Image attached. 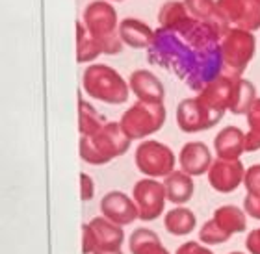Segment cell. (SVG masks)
<instances>
[{
  "instance_id": "21",
  "label": "cell",
  "mask_w": 260,
  "mask_h": 254,
  "mask_svg": "<svg viewBox=\"0 0 260 254\" xmlns=\"http://www.w3.org/2000/svg\"><path fill=\"white\" fill-rule=\"evenodd\" d=\"M214 219L227 230L231 236L242 234L247 230V213L244 208H238L234 204H223L214 210Z\"/></svg>"
},
{
  "instance_id": "4",
  "label": "cell",
  "mask_w": 260,
  "mask_h": 254,
  "mask_svg": "<svg viewBox=\"0 0 260 254\" xmlns=\"http://www.w3.org/2000/svg\"><path fill=\"white\" fill-rule=\"evenodd\" d=\"M82 89L87 97L104 104H125L130 97L128 82L121 76L119 70L106 63H93L84 70Z\"/></svg>"
},
{
  "instance_id": "25",
  "label": "cell",
  "mask_w": 260,
  "mask_h": 254,
  "mask_svg": "<svg viewBox=\"0 0 260 254\" xmlns=\"http://www.w3.org/2000/svg\"><path fill=\"white\" fill-rule=\"evenodd\" d=\"M76 32H78V35H76V61L78 63L95 61L99 56L103 54V49L97 43V39H93L87 33L86 26L82 22H76Z\"/></svg>"
},
{
  "instance_id": "12",
  "label": "cell",
  "mask_w": 260,
  "mask_h": 254,
  "mask_svg": "<svg viewBox=\"0 0 260 254\" xmlns=\"http://www.w3.org/2000/svg\"><path fill=\"white\" fill-rule=\"evenodd\" d=\"M99 208H101V215L119 227H128L140 219V211L132 195H126L125 191L119 190L108 191L104 195Z\"/></svg>"
},
{
  "instance_id": "35",
  "label": "cell",
  "mask_w": 260,
  "mask_h": 254,
  "mask_svg": "<svg viewBox=\"0 0 260 254\" xmlns=\"http://www.w3.org/2000/svg\"><path fill=\"white\" fill-rule=\"evenodd\" d=\"M245 249L249 254H260V227L253 228L245 238Z\"/></svg>"
},
{
  "instance_id": "15",
  "label": "cell",
  "mask_w": 260,
  "mask_h": 254,
  "mask_svg": "<svg viewBox=\"0 0 260 254\" xmlns=\"http://www.w3.org/2000/svg\"><path fill=\"white\" fill-rule=\"evenodd\" d=\"M236 78L238 76H231V75H219L214 82H210L208 86L199 91V95L203 100H205L212 110H216L219 114H227L229 106H231V98H233L234 91V84H236Z\"/></svg>"
},
{
  "instance_id": "1",
  "label": "cell",
  "mask_w": 260,
  "mask_h": 254,
  "mask_svg": "<svg viewBox=\"0 0 260 254\" xmlns=\"http://www.w3.org/2000/svg\"><path fill=\"white\" fill-rule=\"evenodd\" d=\"M147 60L199 93L223 75L221 38L206 21L190 17L175 28H158Z\"/></svg>"
},
{
  "instance_id": "3",
  "label": "cell",
  "mask_w": 260,
  "mask_h": 254,
  "mask_svg": "<svg viewBox=\"0 0 260 254\" xmlns=\"http://www.w3.org/2000/svg\"><path fill=\"white\" fill-rule=\"evenodd\" d=\"M82 24L93 39H97L103 54L115 56L123 52L125 45L119 38L117 11L110 0H93L91 4H87L82 13Z\"/></svg>"
},
{
  "instance_id": "37",
  "label": "cell",
  "mask_w": 260,
  "mask_h": 254,
  "mask_svg": "<svg viewBox=\"0 0 260 254\" xmlns=\"http://www.w3.org/2000/svg\"><path fill=\"white\" fill-rule=\"evenodd\" d=\"M154 254H171V252H169V250L166 249V247H162V249L158 250V252H154Z\"/></svg>"
},
{
  "instance_id": "2",
  "label": "cell",
  "mask_w": 260,
  "mask_h": 254,
  "mask_svg": "<svg viewBox=\"0 0 260 254\" xmlns=\"http://www.w3.org/2000/svg\"><path fill=\"white\" fill-rule=\"evenodd\" d=\"M130 143L132 139L123 132L119 123L108 121L97 134L80 135L78 152L82 160L89 165H106L115 158L126 154Z\"/></svg>"
},
{
  "instance_id": "10",
  "label": "cell",
  "mask_w": 260,
  "mask_h": 254,
  "mask_svg": "<svg viewBox=\"0 0 260 254\" xmlns=\"http://www.w3.org/2000/svg\"><path fill=\"white\" fill-rule=\"evenodd\" d=\"M217 13L231 28L256 32L260 28L258 0H217Z\"/></svg>"
},
{
  "instance_id": "5",
  "label": "cell",
  "mask_w": 260,
  "mask_h": 254,
  "mask_svg": "<svg viewBox=\"0 0 260 254\" xmlns=\"http://www.w3.org/2000/svg\"><path fill=\"white\" fill-rule=\"evenodd\" d=\"M168 119V110L164 104L134 102L121 115L119 125L132 141H143L149 135L156 134L164 128Z\"/></svg>"
},
{
  "instance_id": "32",
  "label": "cell",
  "mask_w": 260,
  "mask_h": 254,
  "mask_svg": "<svg viewBox=\"0 0 260 254\" xmlns=\"http://www.w3.org/2000/svg\"><path fill=\"white\" fill-rule=\"evenodd\" d=\"M175 254H214V250L201 241H186L180 245Z\"/></svg>"
},
{
  "instance_id": "36",
  "label": "cell",
  "mask_w": 260,
  "mask_h": 254,
  "mask_svg": "<svg viewBox=\"0 0 260 254\" xmlns=\"http://www.w3.org/2000/svg\"><path fill=\"white\" fill-rule=\"evenodd\" d=\"M93 254H123V250L121 249H115V250H104V249H99L95 250Z\"/></svg>"
},
{
  "instance_id": "30",
  "label": "cell",
  "mask_w": 260,
  "mask_h": 254,
  "mask_svg": "<svg viewBox=\"0 0 260 254\" xmlns=\"http://www.w3.org/2000/svg\"><path fill=\"white\" fill-rule=\"evenodd\" d=\"M244 188L247 191V195L260 197V163H255V165L245 169Z\"/></svg>"
},
{
  "instance_id": "17",
  "label": "cell",
  "mask_w": 260,
  "mask_h": 254,
  "mask_svg": "<svg viewBox=\"0 0 260 254\" xmlns=\"http://www.w3.org/2000/svg\"><path fill=\"white\" fill-rule=\"evenodd\" d=\"M119 38L130 49L147 50L154 41V30L147 22L128 17L119 22Z\"/></svg>"
},
{
  "instance_id": "29",
  "label": "cell",
  "mask_w": 260,
  "mask_h": 254,
  "mask_svg": "<svg viewBox=\"0 0 260 254\" xmlns=\"http://www.w3.org/2000/svg\"><path fill=\"white\" fill-rule=\"evenodd\" d=\"M186 8L190 11V15L199 19V21H208L216 13V0H184Z\"/></svg>"
},
{
  "instance_id": "22",
  "label": "cell",
  "mask_w": 260,
  "mask_h": 254,
  "mask_svg": "<svg viewBox=\"0 0 260 254\" xmlns=\"http://www.w3.org/2000/svg\"><path fill=\"white\" fill-rule=\"evenodd\" d=\"M256 98L258 97H256L255 84L242 78V76H238L236 84H234V91H233V98H231L229 112L234 115H245Z\"/></svg>"
},
{
  "instance_id": "24",
  "label": "cell",
  "mask_w": 260,
  "mask_h": 254,
  "mask_svg": "<svg viewBox=\"0 0 260 254\" xmlns=\"http://www.w3.org/2000/svg\"><path fill=\"white\" fill-rule=\"evenodd\" d=\"M106 123L108 121L104 119V115L99 114L93 104L86 102L80 97V100H78V132H80V135L97 134Z\"/></svg>"
},
{
  "instance_id": "26",
  "label": "cell",
  "mask_w": 260,
  "mask_h": 254,
  "mask_svg": "<svg viewBox=\"0 0 260 254\" xmlns=\"http://www.w3.org/2000/svg\"><path fill=\"white\" fill-rule=\"evenodd\" d=\"M190 11L186 8L184 0H168L158 10V24L160 28H175L190 19Z\"/></svg>"
},
{
  "instance_id": "28",
  "label": "cell",
  "mask_w": 260,
  "mask_h": 254,
  "mask_svg": "<svg viewBox=\"0 0 260 254\" xmlns=\"http://www.w3.org/2000/svg\"><path fill=\"white\" fill-rule=\"evenodd\" d=\"M231 238H233V236H231V234H229L227 230L214 219V217H210L208 221H205V225L199 228V241L201 243L208 245V247H212V245L227 243Z\"/></svg>"
},
{
  "instance_id": "8",
  "label": "cell",
  "mask_w": 260,
  "mask_h": 254,
  "mask_svg": "<svg viewBox=\"0 0 260 254\" xmlns=\"http://www.w3.org/2000/svg\"><path fill=\"white\" fill-rule=\"evenodd\" d=\"M175 119H177V126L184 134H197V132L214 128L223 119V114L212 110L197 95V97H188L180 100L177 106Z\"/></svg>"
},
{
  "instance_id": "38",
  "label": "cell",
  "mask_w": 260,
  "mask_h": 254,
  "mask_svg": "<svg viewBox=\"0 0 260 254\" xmlns=\"http://www.w3.org/2000/svg\"><path fill=\"white\" fill-rule=\"evenodd\" d=\"M229 254H245V252H242V250H234V252H229Z\"/></svg>"
},
{
  "instance_id": "16",
  "label": "cell",
  "mask_w": 260,
  "mask_h": 254,
  "mask_svg": "<svg viewBox=\"0 0 260 254\" xmlns=\"http://www.w3.org/2000/svg\"><path fill=\"white\" fill-rule=\"evenodd\" d=\"M214 152L221 160H240L245 152V132L240 126H225L214 137Z\"/></svg>"
},
{
  "instance_id": "18",
  "label": "cell",
  "mask_w": 260,
  "mask_h": 254,
  "mask_svg": "<svg viewBox=\"0 0 260 254\" xmlns=\"http://www.w3.org/2000/svg\"><path fill=\"white\" fill-rule=\"evenodd\" d=\"M162 182L166 188V195H168V202H171L173 206H186L195 193L193 176L184 173L182 169H175Z\"/></svg>"
},
{
  "instance_id": "40",
  "label": "cell",
  "mask_w": 260,
  "mask_h": 254,
  "mask_svg": "<svg viewBox=\"0 0 260 254\" xmlns=\"http://www.w3.org/2000/svg\"><path fill=\"white\" fill-rule=\"evenodd\" d=\"M258 2H260V0H258Z\"/></svg>"
},
{
  "instance_id": "20",
  "label": "cell",
  "mask_w": 260,
  "mask_h": 254,
  "mask_svg": "<svg viewBox=\"0 0 260 254\" xmlns=\"http://www.w3.org/2000/svg\"><path fill=\"white\" fill-rule=\"evenodd\" d=\"M164 228L175 238L190 236L197 228V215L186 206H173L164 213Z\"/></svg>"
},
{
  "instance_id": "9",
  "label": "cell",
  "mask_w": 260,
  "mask_h": 254,
  "mask_svg": "<svg viewBox=\"0 0 260 254\" xmlns=\"http://www.w3.org/2000/svg\"><path fill=\"white\" fill-rule=\"evenodd\" d=\"M132 199H134L138 211H140V221L151 223L156 221L158 217L166 213L168 204V195L164 182L158 178H141L132 188Z\"/></svg>"
},
{
  "instance_id": "23",
  "label": "cell",
  "mask_w": 260,
  "mask_h": 254,
  "mask_svg": "<svg viewBox=\"0 0 260 254\" xmlns=\"http://www.w3.org/2000/svg\"><path fill=\"white\" fill-rule=\"evenodd\" d=\"M162 247L164 243L160 241V236L154 230H151V228L140 227L130 234V239H128L130 254H154L162 249Z\"/></svg>"
},
{
  "instance_id": "33",
  "label": "cell",
  "mask_w": 260,
  "mask_h": 254,
  "mask_svg": "<svg viewBox=\"0 0 260 254\" xmlns=\"http://www.w3.org/2000/svg\"><path fill=\"white\" fill-rule=\"evenodd\" d=\"M93 197H95V182L87 173H80V199L84 202H89Z\"/></svg>"
},
{
  "instance_id": "31",
  "label": "cell",
  "mask_w": 260,
  "mask_h": 254,
  "mask_svg": "<svg viewBox=\"0 0 260 254\" xmlns=\"http://www.w3.org/2000/svg\"><path fill=\"white\" fill-rule=\"evenodd\" d=\"M97 239H95V234H93L89 223H84L82 225V254H93L97 250Z\"/></svg>"
},
{
  "instance_id": "13",
  "label": "cell",
  "mask_w": 260,
  "mask_h": 254,
  "mask_svg": "<svg viewBox=\"0 0 260 254\" xmlns=\"http://www.w3.org/2000/svg\"><path fill=\"white\" fill-rule=\"evenodd\" d=\"M130 93L141 102L164 104L166 100V87L162 80L154 72L147 69H136L128 78Z\"/></svg>"
},
{
  "instance_id": "34",
  "label": "cell",
  "mask_w": 260,
  "mask_h": 254,
  "mask_svg": "<svg viewBox=\"0 0 260 254\" xmlns=\"http://www.w3.org/2000/svg\"><path fill=\"white\" fill-rule=\"evenodd\" d=\"M244 210L245 213L253 219L260 221V197H253V195H245L244 199Z\"/></svg>"
},
{
  "instance_id": "39",
  "label": "cell",
  "mask_w": 260,
  "mask_h": 254,
  "mask_svg": "<svg viewBox=\"0 0 260 254\" xmlns=\"http://www.w3.org/2000/svg\"><path fill=\"white\" fill-rule=\"evenodd\" d=\"M110 2H125V0H110Z\"/></svg>"
},
{
  "instance_id": "14",
  "label": "cell",
  "mask_w": 260,
  "mask_h": 254,
  "mask_svg": "<svg viewBox=\"0 0 260 254\" xmlns=\"http://www.w3.org/2000/svg\"><path fill=\"white\" fill-rule=\"evenodd\" d=\"M212 151L203 141H188L179 152V167L190 176H203L212 167Z\"/></svg>"
},
{
  "instance_id": "7",
  "label": "cell",
  "mask_w": 260,
  "mask_h": 254,
  "mask_svg": "<svg viewBox=\"0 0 260 254\" xmlns=\"http://www.w3.org/2000/svg\"><path fill=\"white\" fill-rule=\"evenodd\" d=\"M136 167L147 178H166L175 171L179 156H175L171 147L156 139H143L134 152Z\"/></svg>"
},
{
  "instance_id": "19",
  "label": "cell",
  "mask_w": 260,
  "mask_h": 254,
  "mask_svg": "<svg viewBox=\"0 0 260 254\" xmlns=\"http://www.w3.org/2000/svg\"><path fill=\"white\" fill-rule=\"evenodd\" d=\"M89 227H91L93 234H95L99 249L115 250L121 249L123 243H125V230H123V227L108 221L106 217H93L91 221H89Z\"/></svg>"
},
{
  "instance_id": "27",
  "label": "cell",
  "mask_w": 260,
  "mask_h": 254,
  "mask_svg": "<svg viewBox=\"0 0 260 254\" xmlns=\"http://www.w3.org/2000/svg\"><path fill=\"white\" fill-rule=\"evenodd\" d=\"M249 132H245V152L260 151V98H256L245 114Z\"/></svg>"
},
{
  "instance_id": "11",
  "label": "cell",
  "mask_w": 260,
  "mask_h": 254,
  "mask_svg": "<svg viewBox=\"0 0 260 254\" xmlns=\"http://www.w3.org/2000/svg\"><path fill=\"white\" fill-rule=\"evenodd\" d=\"M245 167L240 160H221L216 158L206 173L208 184L217 193H233L244 186Z\"/></svg>"
},
{
  "instance_id": "6",
  "label": "cell",
  "mask_w": 260,
  "mask_h": 254,
  "mask_svg": "<svg viewBox=\"0 0 260 254\" xmlns=\"http://www.w3.org/2000/svg\"><path fill=\"white\" fill-rule=\"evenodd\" d=\"M256 52L255 33L242 28H233L221 38L223 72L231 76H242L249 67Z\"/></svg>"
}]
</instances>
